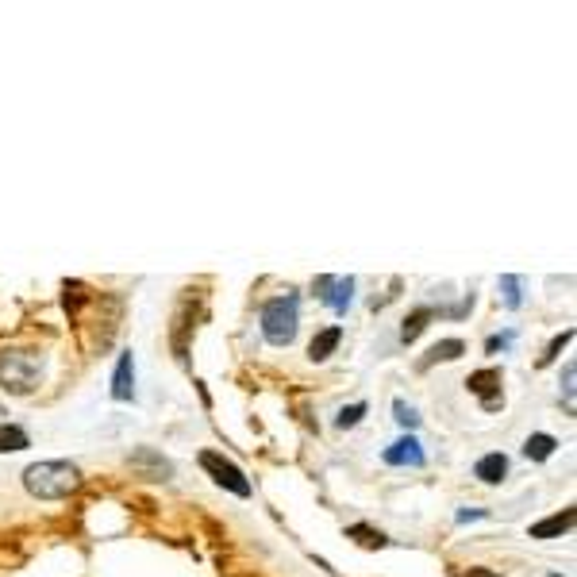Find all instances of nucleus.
Wrapping results in <instances>:
<instances>
[{
    "instance_id": "obj_11",
    "label": "nucleus",
    "mask_w": 577,
    "mask_h": 577,
    "mask_svg": "<svg viewBox=\"0 0 577 577\" xmlns=\"http://www.w3.org/2000/svg\"><path fill=\"white\" fill-rule=\"evenodd\" d=\"M339 339H343V327H327V331H320V335L308 343V358H312V362H324L327 354L339 347Z\"/></svg>"
},
{
    "instance_id": "obj_2",
    "label": "nucleus",
    "mask_w": 577,
    "mask_h": 577,
    "mask_svg": "<svg viewBox=\"0 0 577 577\" xmlns=\"http://www.w3.org/2000/svg\"><path fill=\"white\" fill-rule=\"evenodd\" d=\"M43 381V354L39 351H4L0 354V389H8L12 397L35 393V385Z\"/></svg>"
},
{
    "instance_id": "obj_22",
    "label": "nucleus",
    "mask_w": 577,
    "mask_h": 577,
    "mask_svg": "<svg viewBox=\"0 0 577 577\" xmlns=\"http://www.w3.org/2000/svg\"><path fill=\"white\" fill-rule=\"evenodd\" d=\"M570 339H574V331H562V339H554V343H551V351L543 354V366H547V362H554V354L562 351V347H566Z\"/></svg>"
},
{
    "instance_id": "obj_20",
    "label": "nucleus",
    "mask_w": 577,
    "mask_h": 577,
    "mask_svg": "<svg viewBox=\"0 0 577 577\" xmlns=\"http://www.w3.org/2000/svg\"><path fill=\"white\" fill-rule=\"evenodd\" d=\"M351 535H358L366 547H385V535H381V531H370V527H351Z\"/></svg>"
},
{
    "instance_id": "obj_23",
    "label": "nucleus",
    "mask_w": 577,
    "mask_h": 577,
    "mask_svg": "<svg viewBox=\"0 0 577 577\" xmlns=\"http://www.w3.org/2000/svg\"><path fill=\"white\" fill-rule=\"evenodd\" d=\"M466 577H497V574H493V570H470Z\"/></svg>"
},
{
    "instance_id": "obj_24",
    "label": "nucleus",
    "mask_w": 577,
    "mask_h": 577,
    "mask_svg": "<svg viewBox=\"0 0 577 577\" xmlns=\"http://www.w3.org/2000/svg\"><path fill=\"white\" fill-rule=\"evenodd\" d=\"M4 416H8V412H4V408H0V420H4Z\"/></svg>"
},
{
    "instance_id": "obj_17",
    "label": "nucleus",
    "mask_w": 577,
    "mask_h": 577,
    "mask_svg": "<svg viewBox=\"0 0 577 577\" xmlns=\"http://www.w3.org/2000/svg\"><path fill=\"white\" fill-rule=\"evenodd\" d=\"M501 293L508 308H520V277H501Z\"/></svg>"
},
{
    "instance_id": "obj_14",
    "label": "nucleus",
    "mask_w": 577,
    "mask_h": 577,
    "mask_svg": "<svg viewBox=\"0 0 577 577\" xmlns=\"http://www.w3.org/2000/svg\"><path fill=\"white\" fill-rule=\"evenodd\" d=\"M27 447V431L16 424H0V454L24 451Z\"/></svg>"
},
{
    "instance_id": "obj_21",
    "label": "nucleus",
    "mask_w": 577,
    "mask_h": 577,
    "mask_svg": "<svg viewBox=\"0 0 577 577\" xmlns=\"http://www.w3.org/2000/svg\"><path fill=\"white\" fill-rule=\"evenodd\" d=\"M393 412H397V420H401L404 427H420V416H416V408H408L404 401L393 404Z\"/></svg>"
},
{
    "instance_id": "obj_6",
    "label": "nucleus",
    "mask_w": 577,
    "mask_h": 577,
    "mask_svg": "<svg viewBox=\"0 0 577 577\" xmlns=\"http://www.w3.org/2000/svg\"><path fill=\"white\" fill-rule=\"evenodd\" d=\"M351 293H354V277H320V281H316V297L324 304H331L335 312H347V308H351Z\"/></svg>"
},
{
    "instance_id": "obj_7",
    "label": "nucleus",
    "mask_w": 577,
    "mask_h": 577,
    "mask_svg": "<svg viewBox=\"0 0 577 577\" xmlns=\"http://www.w3.org/2000/svg\"><path fill=\"white\" fill-rule=\"evenodd\" d=\"M131 466H135V470H143L147 477H158V481L174 474V466H170L162 454H154L151 447H139V451H131Z\"/></svg>"
},
{
    "instance_id": "obj_4",
    "label": "nucleus",
    "mask_w": 577,
    "mask_h": 577,
    "mask_svg": "<svg viewBox=\"0 0 577 577\" xmlns=\"http://www.w3.org/2000/svg\"><path fill=\"white\" fill-rule=\"evenodd\" d=\"M201 466L208 470V474L216 477V485H224V489H231L235 497H251V481L243 477V470L235 466V462H227L224 454L216 451H204L201 454Z\"/></svg>"
},
{
    "instance_id": "obj_3",
    "label": "nucleus",
    "mask_w": 577,
    "mask_h": 577,
    "mask_svg": "<svg viewBox=\"0 0 577 577\" xmlns=\"http://www.w3.org/2000/svg\"><path fill=\"white\" fill-rule=\"evenodd\" d=\"M297 324H301V301L297 293H285L262 308V335L274 343V347H289L297 339Z\"/></svg>"
},
{
    "instance_id": "obj_18",
    "label": "nucleus",
    "mask_w": 577,
    "mask_h": 577,
    "mask_svg": "<svg viewBox=\"0 0 577 577\" xmlns=\"http://www.w3.org/2000/svg\"><path fill=\"white\" fill-rule=\"evenodd\" d=\"M574 381H577V366H574V362H570V366H566V385H562V397H566V412H577Z\"/></svg>"
},
{
    "instance_id": "obj_8",
    "label": "nucleus",
    "mask_w": 577,
    "mask_h": 577,
    "mask_svg": "<svg viewBox=\"0 0 577 577\" xmlns=\"http://www.w3.org/2000/svg\"><path fill=\"white\" fill-rule=\"evenodd\" d=\"M112 397L116 401H131L135 397V366H131V351L120 354L116 374H112Z\"/></svg>"
},
{
    "instance_id": "obj_5",
    "label": "nucleus",
    "mask_w": 577,
    "mask_h": 577,
    "mask_svg": "<svg viewBox=\"0 0 577 577\" xmlns=\"http://www.w3.org/2000/svg\"><path fill=\"white\" fill-rule=\"evenodd\" d=\"M466 385H470V393H477V397H481V408H485V412H497V408L504 404V397H501V370H477V374L470 377Z\"/></svg>"
},
{
    "instance_id": "obj_19",
    "label": "nucleus",
    "mask_w": 577,
    "mask_h": 577,
    "mask_svg": "<svg viewBox=\"0 0 577 577\" xmlns=\"http://www.w3.org/2000/svg\"><path fill=\"white\" fill-rule=\"evenodd\" d=\"M362 416H366V404L358 401V404H351V408H343L335 424H339V427H354V424H358V420H362Z\"/></svg>"
},
{
    "instance_id": "obj_16",
    "label": "nucleus",
    "mask_w": 577,
    "mask_h": 577,
    "mask_svg": "<svg viewBox=\"0 0 577 577\" xmlns=\"http://www.w3.org/2000/svg\"><path fill=\"white\" fill-rule=\"evenodd\" d=\"M427 320H431V308H420V312H412V316L404 320V331H401L404 343H412V339H416V335H420V331L427 327Z\"/></svg>"
},
{
    "instance_id": "obj_1",
    "label": "nucleus",
    "mask_w": 577,
    "mask_h": 577,
    "mask_svg": "<svg viewBox=\"0 0 577 577\" xmlns=\"http://www.w3.org/2000/svg\"><path fill=\"white\" fill-rule=\"evenodd\" d=\"M24 485L27 493L39 497V501H62V497L77 493L81 470L74 462H35L24 470Z\"/></svg>"
},
{
    "instance_id": "obj_13",
    "label": "nucleus",
    "mask_w": 577,
    "mask_h": 577,
    "mask_svg": "<svg viewBox=\"0 0 577 577\" xmlns=\"http://www.w3.org/2000/svg\"><path fill=\"white\" fill-rule=\"evenodd\" d=\"M554 447H558V443H554V435H543V431H539V435H527L524 454H527V458H535V462H547V458L554 454Z\"/></svg>"
},
{
    "instance_id": "obj_10",
    "label": "nucleus",
    "mask_w": 577,
    "mask_h": 577,
    "mask_svg": "<svg viewBox=\"0 0 577 577\" xmlns=\"http://www.w3.org/2000/svg\"><path fill=\"white\" fill-rule=\"evenodd\" d=\"M574 527V508H566V512H558L551 520H543V524L531 527V539H554V535H562V531H570Z\"/></svg>"
},
{
    "instance_id": "obj_15",
    "label": "nucleus",
    "mask_w": 577,
    "mask_h": 577,
    "mask_svg": "<svg viewBox=\"0 0 577 577\" xmlns=\"http://www.w3.org/2000/svg\"><path fill=\"white\" fill-rule=\"evenodd\" d=\"M462 351H466V347H462V339H443L439 347H431V358H427L424 366H431V362H454Z\"/></svg>"
},
{
    "instance_id": "obj_9",
    "label": "nucleus",
    "mask_w": 577,
    "mask_h": 577,
    "mask_svg": "<svg viewBox=\"0 0 577 577\" xmlns=\"http://www.w3.org/2000/svg\"><path fill=\"white\" fill-rule=\"evenodd\" d=\"M385 462L389 466H424V447L416 443V439H401V443H393L389 451H385Z\"/></svg>"
},
{
    "instance_id": "obj_12",
    "label": "nucleus",
    "mask_w": 577,
    "mask_h": 577,
    "mask_svg": "<svg viewBox=\"0 0 577 577\" xmlns=\"http://www.w3.org/2000/svg\"><path fill=\"white\" fill-rule=\"evenodd\" d=\"M474 474L481 477L485 485H497V481L508 474V458H504V454H485V458L474 466Z\"/></svg>"
}]
</instances>
